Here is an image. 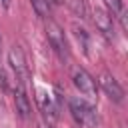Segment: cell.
Returning <instances> with one entry per match:
<instances>
[{"label": "cell", "mask_w": 128, "mask_h": 128, "mask_svg": "<svg viewBox=\"0 0 128 128\" xmlns=\"http://www.w3.org/2000/svg\"><path fill=\"white\" fill-rule=\"evenodd\" d=\"M68 110L74 118V122L80 128H96L98 126V118L94 112V106L90 102H86L84 98H70L68 100Z\"/></svg>", "instance_id": "cell-1"}, {"label": "cell", "mask_w": 128, "mask_h": 128, "mask_svg": "<svg viewBox=\"0 0 128 128\" xmlns=\"http://www.w3.org/2000/svg\"><path fill=\"white\" fill-rule=\"evenodd\" d=\"M72 82H74V86L80 90V94L84 96L86 102H96V98H98L96 80H94L84 68H74V72H72Z\"/></svg>", "instance_id": "cell-2"}, {"label": "cell", "mask_w": 128, "mask_h": 128, "mask_svg": "<svg viewBox=\"0 0 128 128\" xmlns=\"http://www.w3.org/2000/svg\"><path fill=\"white\" fill-rule=\"evenodd\" d=\"M46 38H48L52 50H54L62 60H66V58L70 56V48H68V42H66L64 30H62L54 20H48V22H46Z\"/></svg>", "instance_id": "cell-3"}, {"label": "cell", "mask_w": 128, "mask_h": 128, "mask_svg": "<svg viewBox=\"0 0 128 128\" xmlns=\"http://www.w3.org/2000/svg\"><path fill=\"white\" fill-rule=\"evenodd\" d=\"M8 62H10V68L14 70L16 74V80L18 82H28L30 80V70H28V64H26V56L22 52L20 46H12L10 52H8Z\"/></svg>", "instance_id": "cell-4"}, {"label": "cell", "mask_w": 128, "mask_h": 128, "mask_svg": "<svg viewBox=\"0 0 128 128\" xmlns=\"http://www.w3.org/2000/svg\"><path fill=\"white\" fill-rule=\"evenodd\" d=\"M92 20H94L96 30H98L108 42H112V40H114V20H112V16H110L106 10L96 8V10L92 12Z\"/></svg>", "instance_id": "cell-5"}, {"label": "cell", "mask_w": 128, "mask_h": 128, "mask_svg": "<svg viewBox=\"0 0 128 128\" xmlns=\"http://www.w3.org/2000/svg\"><path fill=\"white\" fill-rule=\"evenodd\" d=\"M14 106H16V112H18L20 118L28 120L32 116V104L28 100L26 84L24 82H18V80H16V86H14Z\"/></svg>", "instance_id": "cell-6"}, {"label": "cell", "mask_w": 128, "mask_h": 128, "mask_svg": "<svg viewBox=\"0 0 128 128\" xmlns=\"http://www.w3.org/2000/svg\"><path fill=\"white\" fill-rule=\"evenodd\" d=\"M36 94H38V96H36V100H38L40 112H42V116L46 118V124H50V126H52V124L58 120V106L54 104V100L50 98V94H48V92L38 90Z\"/></svg>", "instance_id": "cell-7"}, {"label": "cell", "mask_w": 128, "mask_h": 128, "mask_svg": "<svg viewBox=\"0 0 128 128\" xmlns=\"http://www.w3.org/2000/svg\"><path fill=\"white\" fill-rule=\"evenodd\" d=\"M100 86H102V90L106 92V96L110 100H114V102H122L124 100V88L118 84V80L112 74L102 72L100 74Z\"/></svg>", "instance_id": "cell-8"}, {"label": "cell", "mask_w": 128, "mask_h": 128, "mask_svg": "<svg viewBox=\"0 0 128 128\" xmlns=\"http://www.w3.org/2000/svg\"><path fill=\"white\" fill-rule=\"evenodd\" d=\"M72 30H74V36H76V40L80 42V48H82V52H84V54H90V34L86 32V28H82V26L74 24V26H72Z\"/></svg>", "instance_id": "cell-9"}, {"label": "cell", "mask_w": 128, "mask_h": 128, "mask_svg": "<svg viewBox=\"0 0 128 128\" xmlns=\"http://www.w3.org/2000/svg\"><path fill=\"white\" fill-rule=\"evenodd\" d=\"M30 4H32V8H34V12H36L38 18H48L52 14L50 0H30Z\"/></svg>", "instance_id": "cell-10"}, {"label": "cell", "mask_w": 128, "mask_h": 128, "mask_svg": "<svg viewBox=\"0 0 128 128\" xmlns=\"http://www.w3.org/2000/svg\"><path fill=\"white\" fill-rule=\"evenodd\" d=\"M104 4H106V12L110 16H116L118 18L124 12V2L122 0H104Z\"/></svg>", "instance_id": "cell-11"}, {"label": "cell", "mask_w": 128, "mask_h": 128, "mask_svg": "<svg viewBox=\"0 0 128 128\" xmlns=\"http://www.w3.org/2000/svg\"><path fill=\"white\" fill-rule=\"evenodd\" d=\"M8 88V76H6V70L0 62V90H6Z\"/></svg>", "instance_id": "cell-12"}, {"label": "cell", "mask_w": 128, "mask_h": 128, "mask_svg": "<svg viewBox=\"0 0 128 128\" xmlns=\"http://www.w3.org/2000/svg\"><path fill=\"white\" fill-rule=\"evenodd\" d=\"M38 128H52V126H50V124H46V122H40V124H38Z\"/></svg>", "instance_id": "cell-13"}, {"label": "cell", "mask_w": 128, "mask_h": 128, "mask_svg": "<svg viewBox=\"0 0 128 128\" xmlns=\"http://www.w3.org/2000/svg\"><path fill=\"white\" fill-rule=\"evenodd\" d=\"M0 2H2V4H4V6H6V8H8V6H10V0H0Z\"/></svg>", "instance_id": "cell-14"}, {"label": "cell", "mask_w": 128, "mask_h": 128, "mask_svg": "<svg viewBox=\"0 0 128 128\" xmlns=\"http://www.w3.org/2000/svg\"><path fill=\"white\" fill-rule=\"evenodd\" d=\"M0 56H2V36H0Z\"/></svg>", "instance_id": "cell-15"}]
</instances>
